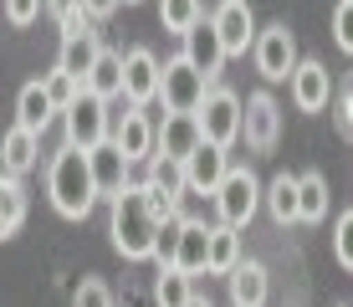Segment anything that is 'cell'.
<instances>
[{
	"label": "cell",
	"instance_id": "6da1fadb",
	"mask_svg": "<svg viewBox=\"0 0 353 307\" xmlns=\"http://www.w3.org/2000/svg\"><path fill=\"white\" fill-rule=\"evenodd\" d=\"M108 236H113V251L123 261H149L154 241H159V220H154L149 200H143V184L128 179L123 190L108 200Z\"/></svg>",
	"mask_w": 353,
	"mask_h": 307
},
{
	"label": "cell",
	"instance_id": "7a4b0ae2",
	"mask_svg": "<svg viewBox=\"0 0 353 307\" xmlns=\"http://www.w3.org/2000/svg\"><path fill=\"white\" fill-rule=\"evenodd\" d=\"M46 195H52L57 215L67 220H88L92 205H97V184H92V169H88V154L62 143L46 164Z\"/></svg>",
	"mask_w": 353,
	"mask_h": 307
},
{
	"label": "cell",
	"instance_id": "3957f363",
	"mask_svg": "<svg viewBox=\"0 0 353 307\" xmlns=\"http://www.w3.org/2000/svg\"><path fill=\"white\" fill-rule=\"evenodd\" d=\"M205 92H210V82L185 61V52L159 61V103H164V113H194V108L205 103Z\"/></svg>",
	"mask_w": 353,
	"mask_h": 307
},
{
	"label": "cell",
	"instance_id": "277c9868",
	"mask_svg": "<svg viewBox=\"0 0 353 307\" xmlns=\"http://www.w3.org/2000/svg\"><path fill=\"white\" fill-rule=\"evenodd\" d=\"M67 123V143L72 149H82V154H92L97 143H108V133H113V113H108V103L103 97H92L88 88H82V97L62 113Z\"/></svg>",
	"mask_w": 353,
	"mask_h": 307
},
{
	"label": "cell",
	"instance_id": "5b68a950",
	"mask_svg": "<svg viewBox=\"0 0 353 307\" xmlns=\"http://www.w3.org/2000/svg\"><path fill=\"white\" fill-rule=\"evenodd\" d=\"M194 118H200V139L215 143V149H230L241 139V97L230 88H210L205 103L194 108Z\"/></svg>",
	"mask_w": 353,
	"mask_h": 307
},
{
	"label": "cell",
	"instance_id": "8992f818",
	"mask_svg": "<svg viewBox=\"0 0 353 307\" xmlns=\"http://www.w3.org/2000/svg\"><path fill=\"white\" fill-rule=\"evenodd\" d=\"M256 205H261V179L251 175V169H225L221 190H215V210H221V226H230V230L251 226Z\"/></svg>",
	"mask_w": 353,
	"mask_h": 307
},
{
	"label": "cell",
	"instance_id": "52a82bcc",
	"mask_svg": "<svg viewBox=\"0 0 353 307\" xmlns=\"http://www.w3.org/2000/svg\"><path fill=\"white\" fill-rule=\"evenodd\" d=\"M251 57H256V72L266 82H287L292 67H297V36L287 31V21H276V26L256 31V41H251Z\"/></svg>",
	"mask_w": 353,
	"mask_h": 307
},
{
	"label": "cell",
	"instance_id": "ba28073f",
	"mask_svg": "<svg viewBox=\"0 0 353 307\" xmlns=\"http://www.w3.org/2000/svg\"><path fill=\"white\" fill-rule=\"evenodd\" d=\"M241 133H246V143L256 154H272L276 133H282V108H276L272 92H251L241 103Z\"/></svg>",
	"mask_w": 353,
	"mask_h": 307
},
{
	"label": "cell",
	"instance_id": "9c48e42d",
	"mask_svg": "<svg viewBox=\"0 0 353 307\" xmlns=\"http://www.w3.org/2000/svg\"><path fill=\"white\" fill-rule=\"evenodd\" d=\"M210 26H215V36H221L225 57H246L251 41H256V16H251L246 0H221L215 16H210Z\"/></svg>",
	"mask_w": 353,
	"mask_h": 307
},
{
	"label": "cell",
	"instance_id": "30bf717a",
	"mask_svg": "<svg viewBox=\"0 0 353 307\" xmlns=\"http://www.w3.org/2000/svg\"><path fill=\"white\" fill-rule=\"evenodd\" d=\"M159 97V57L149 46L123 52V103L128 108H149Z\"/></svg>",
	"mask_w": 353,
	"mask_h": 307
},
{
	"label": "cell",
	"instance_id": "8fae6325",
	"mask_svg": "<svg viewBox=\"0 0 353 307\" xmlns=\"http://www.w3.org/2000/svg\"><path fill=\"white\" fill-rule=\"evenodd\" d=\"M287 88H292V103H297V113H323V108L333 103V77H327V67H323V61H312V57L292 67Z\"/></svg>",
	"mask_w": 353,
	"mask_h": 307
},
{
	"label": "cell",
	"instance_id": "7c38bea8",
	"mask_svg": "<svg viewBox=\"0 0 353 307\" xmlns=\"http://www.w3.org/2000/svg\"><path fill=\"white\" fill-rule=\"evenodd\" d=\"M179 41H185V61H190L194 72H200L205 82L221 77V67H225V46H221V36H215L210 21H194V26L179 36Z\"/></svg>",
	"mask_w": 353,
	"mask_h": 307
},
{
	"label": "cell",
	"instance_id": "4fadbf2b",
	"mask_svg": "<svg viewBox=\"0 0 353 307\" xmlns=\"http://www.w3.org/2000/svg\"><path fill=\"white\" fill-rule=\"evenodd\" d=\"M108 139L123 149L128 164H139V159L154 154V123H149L143 108H123V113H113V133H108Z\"/></svg>",
	"mask_w": 353,
	"mask_h": 307
},
{
	"label": "cell",
	"instance_id": "5bb4252c",
	"mask_svg": "<svg viewBox=\"0 0 353 307\" xmlns=\"http://www.w3.org/2000/svg\"><path fill=\"white\" fill-rule=\"evenodd\" d=\"M200 143L205 139H200V118L194 113H164V123L154 128V154H169V159H179V164H185Z\"/></svg>",
	"mask_w": 353,
	"mask_h": 307
},
{
	"label": "cell",
	"instance_id": "9a60e30c",
	"mask_svg": "<svg viewBox=\"0 0 353 307\" xmlns=\"http://www.w3.org/2000/svg\"><path fill=\"white\" fill-rule=\"evenodd\" d=\"M225 169H230V149L200 143V149L185 159V190H194V195H215V190H221V179H225Z\"/></svg>",
	"mask_w": 353,
	"mask_h": 307
},
{
	"label": "cell",
	"instance_id": "2e32d148",
	"mask_svg": "<svg viewBox=\"0 0 353 307\" xmlns=\"http://www.w3.org/2000/svg\"><path fill=\"white\" fill-rule=\"evenodd\" d=\"M205 256H210V226H205V220H190V215H179L174 266H179L185 277H200V272H205Z\"/></svg>",
	"mask_w": 353,
	"mask_h": 307
},
{
	"label": "cell",
	"instance_id": "e0dca14e",
	"mask_svg": "<svg viewBox=\"0 0 353 307\" xmlns=\"http://www.w3.org/2000/svg\"><path fill=\"white\" fill-rule=\"evenodd\" d=\"M88 169H92V184H97V195H108V200H113L118 190H123L128 184V159H123V149H118L113 139L108 143H97V149L88 154Z\"/></svg>",
	"mask_w": 353,
	"mask_h": 307
},
{
	"label": "cell",
	"instance_id": "ac0fdd59",
	"mask_svg": "<svg viewBox=\"0 0 353 307\" xmlns=\"http://www.w3.org/2000/svg\"><path fill=\"white\" fill-rule=\"evenodd\" d=\"M82 88H88L92 97H103V103L123 97V52H113V46H97L88 77H82Z\"/></svg>",
	"mask_w": 353,
	"mask_h": 307
},
{
	"label": "cell",
	"instance_id": "d6986e66",
	"mask_svg": "<svg viewBox=\"0 0 353 307\" xmlns=\"http://www.w3.org/2000/svg\"><path fill=\"white\" fill-rule=\"evenodd\" d=\"M52 118H57V108H52V97H46L41 77L26 82V88L16 92V123H21L26 133H36V139H41V133L52 128Z\"/></svg>",
	"mask_w": 353,
	"mask_h": 307
},
{
	"label": "cell",
	"instance_id": "ffe728a7",
	"mask_svg": "<svg viewBox=\"0 0 353 307\" xmlns=\"http://www.w3.org/2000/svg\"><path fill=\"white\" fill-rule=\"evenodd\" d=\"M36 159H41V139H36V133H26V128L16 123V128L0 139V169L21 179V175H31V169H36Z\"/></svg>",
	"mask_w": 353,
	"mask_h": 307
},
{
	"label": "cell",
	"instance_id": "44dd1931",
	"mask_svg": "<svg viewBox=\"0 0 353 307\" xmlns=\"http://www.w3.org/2000/svg\"><path fill=\"white\" fill-rule=\"evenodd\" d=\"M230 281V302L236 307H266V266L261 261H236Z\"/></svg>",
	"mask_w": 353,
	"mask_h": 307
},
{
	"label": "cell",
	"instance_id": "7402d4cb",
	"mask_svg": "<svg viewBox=\"0 0 353 307\" xmlns=\"http://www.w3.org/2000/svg\"><path fill=\"white\" fill-rule=\"evenodd\" d=\"M327 215V179L318 169H307V175H297V226H318Z\"/></svg>",
	"mask_w": 353,
	"mask_h": 307
},
{
	"label": "cell",
	"instance_id": "603a6c76",
	"mask_svg": "<svg viewBox=\"0 0 353 307\" xmlns=\"http://www.w3.org/2000/svg\"><path fill=\"white\" fill-rule=\"evenodd\" d=\"M21 226H26V190H21L16 175L0 169V241H10Z\"/></svg>",
	"mask_w": 353,
	"mask_h": 307
},
{
	"label": "cell",
	"instance_id": "cb8c5ba5",
	"mask_svg": "<svg viewBox=\"0 0 353 307\" xmlns=\"http://www.w3.org/2000/svg\"><path fill=\"white\" fill-rule=\"evenodd\" d=\"M97 57V31H82V36H62V52H57V72H67V77H88Z\"/></svg>",
	"mask_w": 353,
	"mask_h": 307
},
{
	"label": "cell",
	"instance_id": "d4e9b609",
	"mask_svg": "<svg viewBox=\"0 0 353 307\" xmlns=\"http://www.w3.org/2000/svg\"><path fill=\"white\" fill-rule=\"evenodd\" d=\"M241 261V236L230 226H210V256H205V272L210 277H230Z\"/></svg>",
	"mask_w": 353,
	"mask_h": 307
},
{
	"label": "cell",
	"instance_id": "484cf974",
	"mask_svg": "<svg viewBox=\"0 0 353 307\" xmlns=\"http://www.w3.org/2000/svg\"><path fill=\"white\" fill-rule=\"evenodd\" d=\"M261 195H266V210H272L276 226H297V175H276Z\"/></svg>",
	"mask_w": 353,
	"mask_h": 307
},
{
	"label": "cell",
	"instance_id": "4316f807",
	"mask_svg": "<svg viewBox=\"0 0 353 307\" xmlns=\"http://www.w3.org/2000/svg\"><path fill=\"white\" fill-rule=\"evenodd\" d=\"M194 297V277H185L179 266H159V277H154V302L159 307H190Z\"/></svg>",
	"mask_w": 353,
	"mask_h": 307
},
{
	"label": "cell",
	"instance_id": "83f0119b",
	"mask_svg": "<svg viewBox=\"0 0 353 307\" xmlns=\"http://www.w3.org/2000/svg\"><path fill=\"white\" fill-rule=\"evenodd\" d=\"M194 21H205V6H200V0H159V26H164V31L185 36Z\"/></svg>",
	"mask_w": 353,
	"mask_h": 307
},
{
	"label": "cell",
	"instance_id": "f1b7e54d",
	"mask_svg": "<svg viewBox=\"0 0 353 307\" xmlns=\"http://www.w3.org/2000/svg\"><path fill=\"white\" fill-rule=\"evenodd\" d=\"M41 88H46V97H52V108H57V113H67V108L82 97V82H77V77H67V72H57V67L41 77Z\"/></svg>",
	"mask_w": 353,
	"mask_h": 307
},
{
	"label": "cell",
	"instance_id": "f546056e",
	"mask_svg": "<svg viewBox=\"0 0 353 307\" xmlns=\"http://www.w3.org/2000/svg\"><path fill=\"white\" fill-rule=\"evenodd\" d=\"M333 261L343 266V272H353V210H343L338 226H333Z\"/></svg>",
	"mask_w": 353,
	"mask_h": 307
},
{
	"label": "cell",
	"instance_id": "4dcf8cb0",
	"mask_svg": "<svg viewBox=\"0 0 353 307\" xmlns=\"http://www.w3.org/2000/svg\"><path fill=\"white\" fill-rule=\"evenodd\" d=\"M72 307H113V292H108V281L82 277V287L72 292Z\"/></svg>",
	"mask_w": 353,
	"mask_h": 307
},
{
	"label": "cell",
	"instance_id": "1f68e13d",
	"mask_svg": "<svg viewBox=\"0 0 353 307\" xmlns=\"http://www.w3.org/2000/svg\"><path fill=\"white\" fill-rule=\"evenodd\" d=\"M333 41H338V52L353 57V0H338L333 6Z\"/></svg>",
	"mask_w": 353,
	"mask_h": 307
},
{
	"label": "cell",
	"instance_id": "d6a6232c",
	"mask_svg": "<svg viewBox=\"0 0 353 307\" xmlns=\"http://www.w3.org/2000/svg\"><path fill=\"white\" fill-rule=\"evenodd\" d=\"M333 113H338V128L353 139V77H343V88L333 92Z\"/></svg>",
	"mask_w": 353,
	"mask_h": 307
},
{
	"label": "cell",
	"instance_id": "836d02e7",
	"mask_svg": "<svg viewBox=\"0 0 353 307\" xmlns=\"http://www.w3.org/2000/svg\"><path fill=\"white\" fill-rule=\"evenodd\" d=\"M36 16H41V0H6V21H10L16 31H26Z\"/></svg>",
	"mask_w": 353,
	"mask_h": 307
},
{
	"label": "cell",
	"instance_id": "e575fe53",
	"mask_svg": "<svg viewBox=\"0 0 353 307\" xmlns=\"http://www.w3.org/2000/svg\"><path fill=\"white\" fill-rule=\"evenodd\" d=\"M57 26H62V36H82V31H92V21H88V10H82V0L67 10L62 21H57Z\"/></svg>",
	"mask_w": 353,
	"mask_h": 307
},
{
	"label": "cell",
	"instance_id": "d590c367",
	"mask_svg": "<svg viewBox=\"0 0 353 307\" xmlns=\"http://www.w3.org/2000/svg\"><path fill=\"white\" fill-rule=\"evenodd\" d=\"M123 6V0H82V10H88V21H108L113 10Z\"/></svg>",
	"mask_w": 353,
	"mask_h": 307
},
{
	"label": "cell",
	"instance_id": "8d00e7d4",
	"mask_svg": "<svg viewBox=\"0 0 353 307\" xmlns=\"http://www.w3.org/2000/svg\"><path fill=\"white\" fill-rule=\"evenodd\" d=\"M72 6H77V0H41V10H46V16H52V21H62L67 10H72Z\"/></svg>",
	"mask_w": 353,
	"mask_h": 307
},
{
	"label": "cell",
	"instance_id": "74e56055",
	"mask_svg": "<svg viewBox=\"0 0 353 307\" xmlns=\"http://www.w3.org/2000/svg\"><path fill=\"white\" fill-rule=\"evenodd\" d=\"M190 307H210V302H205V297H190Z\"/></svg>",
	"mask_w": 353,
	"mask_h": 307
},
{
	"label": "cell",
	"instance_id": "f35d334b",
	"mask_svg": "<svg viewBox=\"0 0 353 307\" xmlns=\"http://www.w3.org/2000/svg\"><path fill=\"white\" fill-rule=\"evenodd\" d=\"M123 6H139V0H123Z\"/></svg>",
	"mask_w": 353,
	"mask_h": 307
}]
</instances>
